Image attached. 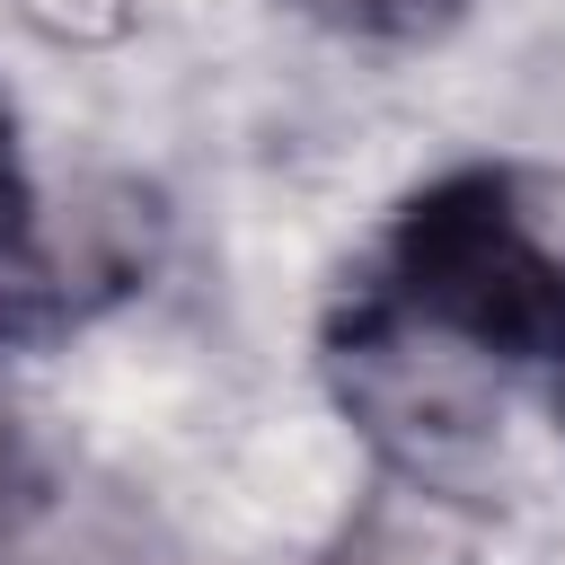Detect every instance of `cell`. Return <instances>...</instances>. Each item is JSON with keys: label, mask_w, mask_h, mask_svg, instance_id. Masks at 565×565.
<instances>
[{"label": "cell", "mask_w": 565, "mask_h": 565, "mask_svg": "<svg viewBox=\"0 0 565 565\" xmlns=\"http://www.w3.org/2000/svg\"><path fill=\"white\" fill-rule=\"evenodd\" d=\"M150 265L141 247V212H106L79 238H53L26 203L18 177H0V344H35L79 327L97 300L132 291Z\"/></svg>", "instance_id": "3"}, {"label": "cell", "mask_w": 565, "mask_h": 565, "mask_svg": "<svg viewBox=\"0 0 565 565\" xmlns=\"http://www.w3.org/2000/svg\"><path fill=\"white\" fill-rule=\"evenodd\" d=\"M371 291L486 371H565V238L521 168H450L388 221Z\"/></svg>", "instance_id": "1"}, {"label": "cell", "mask_w": 565, "mask_h": 565, "mask_svg": "<svg viewBox=\"0 0 565 565\" xmlns=\"http://www.w3.org/2000/svg\"><path fill=\"white\" fill-rule=\"evenodd\" d=\"M468 539H477L468 494L380 477V494L353 512V530L327 565H468Z\"/></svg>", "instance_id": "4"}, {"label": "cell", "mask_w": 565, "mask_h": 565, "mask_svg": "<svg viewBox=\"0 0 565 565\" xmlns=\"http://www.w3.org/2000/svg\"><path fill=\"white\" fill-rule=\"evenodd\" d=\"M556 415H565V388H556Z\"/></svg>", "instance_id": "8"}, {"label": "cell", "mask_w": 565, "mask_h": 565, "mask_svg": "<svg viewBox=\"0 0 565 565\" xmlns=\"http://www.w3.org/2000/svg\"><path fill=\"white\" fill-rule=\"evenodd\" d=\"M291 9L344 44H441L468 18V0H291Z\"/></svg>", "instance_id": "5"}, {"label": "cell", "mask_w": 565, "mask_h": 565, "mask_svg": "<svg viewBox=\"0 0 565 565\" xmlns=\"http://www.w3.org/2000/svg\"><path fill=\"white\" fill-rule=\"evenodd\" d=\"M318 362H327L335 406L362 424V441L380 450L388 477L468 494V468L494 450V371L477 353L441 344L433 327H415L406 309H388L362 282L327 318Z\"/></svg>", "instance_id": "2"}, {"label": "cell", "mask_w": 565, "mask_h": 565, "mask_svg": "<svg viewBox=\"0 0 565 565\" xmlns=\"http://www.w3.org/2000/svg\"><path fill=\"white\" fill-rule=\"evenodd\" d=\"M0 177H18V115H9V97H0Z\"/></svg>", "instance_id": "7"}, {"label": "cell", "mask_w": 565, "mask_h": 565, "mask_svg": "<svg viewBox=\"0 0 565 565\" xmlns=\"http://www.w3.org/2000/svg\"><path fill=\"white\" fill-rule=\"evenodd\" d=\"M18 18L53 44H115L132 26V0H18Z\"/></svg>", "instance_id": "6"}]
</instances>
